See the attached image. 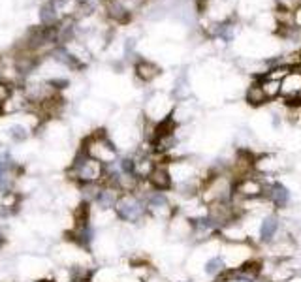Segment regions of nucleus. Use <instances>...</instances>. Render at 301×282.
<instances>
[{"instance_id":"obj_1","label":"nucleus","mask_w":301,"mask_h":282,"mask_svg":"<svg viewBox=\"0 0 301 282\" xmlns=\"http://www.w3.org/2000/svg\"><path fill=\"white\" fill-rule=\"evenodd\" d=\"M113 216L117 222H121L124 226H141L149 218L145 198L138 190V186L136 190L123 192L119 196L115 207H113Z\"/></svg>"},{"instance_id":"obj_2","label":"nucleus","mask_w":301,"mask_h":282,"mask_svg":"<svg viewBox=\"0 0 301 282\" xmlns=\"http://www.w3.org/2000/svg\"><path fill=\"white\" fill-rule=\"evenodd\" d=\"M68 179L76 184V186H83V184H93V182H102L104 177V164L98 160L91 158L87 152L79 149L72 162H70L68 170H66Z\"/></svg>"},{"instance_id":"obj_3","label":"nucleus","mask_w":301,"mask_h":282,"mask_svg":"<svg viewBox=\"0 0 301 282\" xmlns=\"http://www.w3.org/2000/svg\"><path fill=\"white\" fill-rule=\"evenodd\" d=\"M79 149L87 152L91 158L98 160L100 164L108 166L117 162V158L121 156V152L117 149L115 141L109 138V134L106 130H96V132H91L85 138L83 145Z\"/></svg>"},{"instance_id":"obj_4","label":"nucleus","mask_w":301,"mask_h":282,"mask_svg":"<svg viewBox=\"0 0 301 282\" xmlns=\"http://www.w3.org/2000/svg\"><path fill=\"white\" fill-rule=\"evenodd\" d=\"M278 94L286 100V104L299 106L301 104V72L299 70H288L284 78L280 79V90Z\"/></svg>"},{"instance_id":"obj_5","label":"nucleus","mask_w":301,"mask_h":282,"mask_svg":"<svg viewBox=\"0 0 301 282\" xmlns=\"http://www.w3.org/2000/svg\"><path fill=\"white\" fill-rule=\"evenodd\" d=\"M147 184L155 190H162V192H171L173 188V180H171L170 166L168 160H156L153 170L147 175Z\"/></svg>"},{"instance_id":"obj_6","label":"nucleus","mask_w":301,"mask_h":282,"mask_svg":"<svg viewBox=\"0 0 301 282\" xmlns=\"http://www.w3.org/2000/svg\"><path fill=\"white\" fill-rule=\"evenodd\" d=\"M280 216L275 211L265 212L258 222V243L271 244L280 235Z\"/></svg>"},{"instance_id":"obj_7","label":"nucleus","mask_w":301,"mask_h":282,"mask_svg":"<svg viewBox=\"0 0 301 282\" xmlns=\"http://www.w3.org/2000/svg\"><path fill=\"white\" fill-rule=\"evenodd\" d=\"M123 192H119L117 188L109 186L106 182H100L98 188H96V194L93 198V209L94 211H104V212H113V207H115L117 200Z\"/></svg>"},{"instance_id":"obj_8","label":"nucleus","mask_w":301,"mask_h":282,"mask_svg":"<svg viewBox=\"0 0 301 282\" xmlns=\"http://www.w3.org/2000/svg\"><path fill=\"white\" fill-rule=\"evenodd\" d=\"M263 198L267 200V204H269L273 209H286V207L290 205L292 194H290V190H288L282 182L273 180V182H265Z\"/></svg>"},{"instance_id":"obj_9","label":"nucleus","mask_w":301,"mask_h":282,"mask_svg":"<svg viewBox=\"0 0 301 282\" xmlns=\"http://www.w3.org/2000/svg\"><path fill=\"white\" fill-rule=\"evenodd\" d=\"M201 271H203V274H205L207 278H211V280H216L218 276H222V274L228 271V267H226V264H224L220 252H218V254H213V256H209V258L201 264Z\"/></svg>"},{"instance_id":"obj_10","label":"nucleus","mask_w":301,"mask_h":282,"mask_svg":"<svg viewBox=\"0 0 301 282\" xmlns=\"http://www.w3.org/2000/svg\"><path fill=\"white\" fill-rule=\"evenodd\" d=\"M134 72H136V78L143 83H151L160 76V68L155 62L145 60V58H139L138 62L134 64Z\"/></svg>"},{"instance_id":"obj_11","label":"nucleus","mask_w":301,"mask_h":282,"mask_svg":"<svg viewBox=\"0 0 301 282\" xmlns=\"http://www.w3.org/2000/svg\"><path fill=\"white\" fill-rule=\"evenodd\" d=\"M38 17H40V24H42V26H57V24L62 21V17L59 16V12L53 8V4H51L49 0L40 8Z\"/></svg>"},{"instance_id":"obj_12","label":"nucleus","mask_w":301,"mask_h":282,"mask_svg":"<svg viewBox=\"0 0 301 282\" xmlns=\"http://www.w3.org/2000/svg\"><path fill=\"white\" fill-rule=\"evenodd\" d=\"M247 102L250 104V106H262V104L269 102V100H267V96L263 94L260 83H254V85L248 86V90H247Z\"/></svg>"},{"instance_id":"obj_13","label":"nucleus","mask_w":301,"mask_h":282,"mask_svg":"<svg viewBox=\"0 0 301 282\" xmlns=\"http://www.w3.org/2000/svg\"><path fill=\"white\" fill-rule=\"evenodd\" d=\"M47 81V85L53 88L55 92H59L61 94L62 90H66L70 86V79L68 78H51V79H46Z\"/></svg>"},{"instance_id":"obj_14","label":"nucleus","mask_w":301,"mask_h":282,"mask_svg":"<svg viewBox=\"0 0 301 282\" xmlns=\"http://www.w3.org/2000/svg\"><path fill=\"white\" fill-rule=\"evenodd\" d=\"M14 88H16V85L6 83V81H0V104H2V106L10 100V96H12V92H14Z\"/></svg>"},{"instance_id":"obj_15","label":"nucleus","mask_w":301,"mask_h":282,"mask_svg":"<svg viewBox=\"0 0 301 282\" xmlns=\"http://www.w3.org/2000/svg\"><path fill=\"white\" fill-rule=\"evenodd\" d=\"M6 79V62H4V58L0 56V81H4Z\"/></svg>"},{"instance_id":"obj_16","label":"nucleus","mask_w":301,"mask_h":282,"mask_svg":"<svg viewBox=\"0 0 301 282\" xmlns=\"http://www.w3.org/2000/svg\"><path fill=\"white\" fill-rule=\"evenodd\" d=\"M295 23L301 24V10H297V12H295Z\"/></svg>"},{"instance_id":"obj_17","label":"nucleus","mask_w":301,"mask_h":282,"mask_svg":"<svg viewBox=\"0 0 301 282\" xmlns=\"http://www.w3.org/2000/svg\"><path fill=\"white\" fill-rule=\"evenodd\" d=\"M2 115H4V106L0 104V117H2Z\"/></svg>"},{"instance_id":"obj_18","label":"nucleus","mask_w":301,"mask_h":282,"mask_svg":"<svg viewBox=\"0 0 301 282\" xmlns=\"http://www.w3.org/2000/svg\"><path fill=\"white\" fill-rule=\"evenodd\" d=\"M175 282H192V280H175Z\"/></svg>"}]
</instances>
